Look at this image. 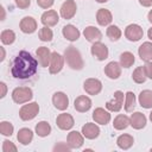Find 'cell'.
<instances>
[{"mask_svg": "<svg viewBox=\"0 0 152 152\" xmlns=\"http://www.w3.org/2000/svg\"><path fill=\"white\" fill-rule=\"evenodd\" d=\"M97 2H100V4H103V2H107L108 0H96Z\"/></svg>", "mask_w": 152, "mask_h": 152, "instance_id": "cell-48", "label": "cell"}, {"mask_svg": "<svg viewBox=\"0 0 152 152\" xmlns=\"http://www.w3.org/2000/svg\"><path fill=\"white\" fill-rule=\"evenodd\" d=\"M84 135H82L80 132L77 131H71L68 134V145L70 146V148H80L83 145V139Z\"/></svg>", "mask_w": 152, "mask_h": 152, "instance_id": "cell-19", "label": "cell"}, {"mask_svg": "<svg viewBox=\"0 0 152 152\" xmlns=\"http://www.w3.org/2000/svg\"><path fill=\"white\" fill-rule=\"evenodd\" d=\"M122 104H124V93L120 90H116L114 93L113 100L106 103V108L110 112H119L122 108Z\"/></svg>", "mask_w": 152, "mask_h": 152, "instance_id": "cell-6", "label": "cell"}, {"mask_svg": "<svg viewBox=\"0 0 152 152\" xmlns=\"http://www.w3.org/2000/svg\"><path fill=\"white\" fill-rule=\"evenodd\" d=\"M1 52H2V55H1L0 61H4V58H5V51H4V48H1Z\"/></svg>", "mask_w": 152, "mask_h": 152, "instance_id": "cell-47", "label": "cell"}, {"mask_svg": "<svg viewBox=\"0 0 152 152\" xmlns=\"http://www.w3.org/2000/svg\"><path fill=\"white\" fill-rule=\"evenodd\" d=\"M139 103L142 108H151L152 107V90H142L139 94Z\"/></svg>", "mask_w": 152, "mask_h": 152, "instance_id": "cell-27", "label": "cell"}, {"mask_svg": "<svg viewBox=\"0 0 152 152\" xmlns=\"http://www.w3.org/2000/svg\"><path fill=\"white\" fill-rule=\"evenodd\" d=\"M19 27L24 33H33L37 30V21L32 17H24L20 20Z\"/></svg>", "mask_w": 152, "mask_h": 152, "instance_id": "cell-13", "label": "cell"}, {"mask_svg": "<svg viewBox=\"0 0 152 152\" xmlns=\"http://www.w3.org/2000/svg\"><path fill=\"white\" fill-rule=\"evenodd\" d=\"M38 63L37 59L27 51L23 50L14 57L11 66V72L14 78L27 80L37 72Z\"/></svg>", "mask_w": 152, "mask_h": 152, "instance_id": "cell-1", "label": "cell"}, {"mask_svg": "<svg viewBox=\"0 0 152 152\" xmlns=\"http://www.w3.org/2000/svg\"><path fill=\"white\" fill-rule=\"evenodd\" d=\"M33 97L32 89L28 87H18L12 91V99L15 103H25L28 102Z\"/></svg>", "mask_w": 152, "mask_h": 152, "instance_id": "cell-3", "label": "cell"}, {"mask_svg": "<svg viewBox=\"0 0 152 152\" xmlns=\"http://www.w3.org/2000/svg\"><path fill=\"white\" fill-rule=\"evenodd\" d=\"M74 107L77 112H81V113H84L87 110L90 109L91 107V100L88 97V96H84V95H81L75 99L74 101Z\"/></svg>", "mask_w": 152, "mask_h": 152, "instance_id": "cell-14", "label": "cell"}, {"mask_svg": "<svg viewBox=\"0 0 152 152\" xmlns=\"http://www.w3.org/2000/svg\"><path fill=\"white\" fill-rule=\"evenodd\" d=\"M134 55L132 53V52H129V51H126V52H122L121 55H120V64H121V66H124V68H129V66H132L133 65V63H134Z\"/></svg>", "mask_w": 152, "mask_h": 152, "instance_id": "cell-30", "label": "cell"}, {"mask_svg": "<svg viewBox=\"0 0 152 152\" xmlns=\"http://www.w3.org/2000/svg\"><path fill=\"white\" fill-rule=\"evenodd\" d=\"M104 74L112 80L119 78V76L121 75V64L116 62H109L104 66Z\"/></svg>", "mask_w": 152, "mask_h": 152, "instance_id": "cell-20", "label": "cell"}, {"mask_svg": "<svg viewBox=\"0 0 152 152\" xmlns=\"http://www.w3.org/2000/svg\"><path fill=\"white\" fill-rule=\"evenodd\" d=\"M144 69H145L146 76L152 80V62H146V64L144 65Z\"/></svg>", "mask_w": 152, "mask_h": 152, "instance_id": "cell-41", "label": "cell"}, {"mask_svg": "<svg viewBox=\"0 0 152 152\" xmlns=\"http://www.w3.org/2000/svg\"><path fill=\"white\" fill-rule=\"evenodd\" d=\"M62 33H63L64 38L70 42H75L80 38V31L74 25H65L62 28Z\"/></svg>", "mask_w": 152, "mask_h": 152, "instance_id": "cell-25", "label": "cell"}, {"mask_svg": "<svg viewBox=\"0 0 152 152\" xmlns=\"http://www.w3.org/2000/svg\"><path fill=\"white\" fill-rule=\"evenodd\" d=\"M51 132V126L46 121H40L36 125V133L39 137H48Z\"/></svg>", "mask_w": 152, "mask_h": 152, "instance_id": "cell-31", "label": "cell"}, {"mask_svg": "<svg viewBox=\"0 0 152 152\" xmlns=\"http://www.w3.org/2000/svg\"><path fill=\"white\" fill-rule=\"evenodd\" d=\"M129 125H131L129 118H128L127 115H124V114H119V115L114 119V121H113L114 128H115V129H119V131L127 128Z\"/></svg>", "mask_w": 152, "mask_h": 152, "instance_id": "cell-28", "label": "cell"}, {"mask_svg": "<svg viewBox=\"0 0 152 152\" xmlns=\"http://www.w3.org/2000/svg\"><path fill=\"white\" fill-rule=\"evenodd\" d=\"M83 34L86 37V39L90 43H96V42H100V39L102 38V33L99 28L94 27V26H88L84 28L83 31Z\"/></svg>", "mask_w": 152, "mask_h": 152, "instance_id": "cell-22", "label": "cell"}, {"mask_svg": "<svg viewBox=\"0 0 152 152\" xmlns=\"http://www.w3.org/2000/svg\"><path fill=\"white\" fill-rule=\"evenodd\" d=\"M125 36L131 42H138V40H140L142 38L144 31H142L141 26H139L138 24H131V25H128L126 27Z\"/></svg>", "mask_w": 152, "mask_h": 152, "instance_id": "cell-5", "label": "cell"}, {"mask_svg": "<svg viewBox=\"0 0 152 152\" xmlns=\"http://www.w3.org/2000/svg\"><path fill=\"white\" fill-rule=\"evenodd\" d=\"M138 53L141 61L151 62L152 61V43L151 42L142 43L138 49Z\"/></svg>", "mask_w": 152, "mask_h": 152, "instance_id": "cell-21", "label": "cell"}, {"mask_svg": "<svg viewBox=\"0 0 152 152\" xmlns=\"http://www.w3.org/2000/svg\"><path fill=\"white\" fill-rule=\"evenodd\" d=\"M133 142H134V139H133V137L129 135V134H121V135H119V138L116 139L118 146H119L120 148H122V150H128V148L133 145Z\"/></svg>", "mask_w": 152, "mask_h": 152, "instance_id": "cell-29", "label": "cell"}, {"mask_svg": "<svg viewBox=\"0 0 152 152\" xmlns=\"http://www.w3.org/2000/svg\"><path fill=\"white\" fill-rule=\"evenodd\" d=\"M0 38H1L2 44H5V45H11V44L15 40V33H14L12 30H4V31L1 32Z\"/></svg>", "mask_w": 152, "mask_h": 152, "instance_id": "cell-34", "label": "cell"}, {"mask_svg": "<svg viewBox=\"0 0 152 152\" xmlns=\"http://www.w3.org/2000/svg\"><path fill=\"white\" fill-rule=\"evenodd\" d=\"M147 36H148V38L152 40V27L148 28V31H147Z\"/></svg>", "mask_w": 152, "mask_h": 152, "instance_id": "cell-45", "label": "cell"}, {"mask_svg": "<svg viewBox=\"0 0 152 152\" xmlns=\"http://www.w3.org/2000/svg\"><path fill=\"white\" fill-rule=\"evenodd\" d=\"M55 0H37V4L42 8H50L53 5Z\"/></svg>", "mask_w": 152, "mask_h": 152, "instance_id": "cell-39", "label": "cell"}, {"mask_svg": "<svg viewBox=\"0 0 152 152\" xmlns=\"http://www.w3.org/2000/svg\"><path fill=\"white\" fill-rule=\"evenodd\" d=\"M147 18H148V20H150V23H152V10L148 12V14H147Z\"/></svg>", "mask_w": 152, "mask_h": 152, "instance_id": "cell-46", "label": "cell"}, {"mask_svg": "<svg viewBox=\"0 0 152 152\" xmlns=\"http://www.w3.org/2000/svg\"><path fill=\"white\" fill-rule=\"evenodd\" d=\"M140 5H142L144 7H150L152 5V0H139Z\"/></svg>", "mask_w": 152, "mask_h": 152, "instance_id": "cell-44", "label": "cell"}, {"mask_svg": "<svg viewBox=\"0 0 152 152\" xmlns=\"http://www.w3.org/2000/svg\"><path fill=\"white\" fill-rule=\"evenodd\" d=\"M150 120H151V121H152V112H151V113H150Z\"/></svg>", "mask_w": 152, "mask_h": 152, "instance_id": "cell-49", "label": "cell"}, {"mask_svg": "<svg viewBox=\"0 0 152 152\" xmlns=\"http://www.w3.org/2000/svg\"><path fill=\"white\" fill-rule=\"evenodd\" d=\"M135 107V95L132 91H127L125 95V110L133 112Z\"/></svg>", "mask_w": 152, "mask_h": 152, "instance_id": "cell-33", "label": "cell"}, {"mask_svg": "<svg viewBox=\"0 0 152 152\" xmlns=\"http://www.w3.org/2000/svg\"><path fill=\"white\" fill-rule=\"evenodd\" d=\"M76 2L74 0H66L61 6V15L64 19H71L76 13Z\"/></svg>", "mask_w": 152, "mask_h": 152, "instance_id": "cell-10", "label": "cell"}, {"mask_svg": "<svg viewBox=\"0 0 152 152\" xmlns=\"http://www.w3.org/2000/svg\"><path fill=\"white\" fill-rule=\"evenodd\" d=\"M58 150H64V151H69L70 150V146L68 145H63L62 142H59V145H56L55 147H53V151H58Z\"/></svg>", "mask_w": 152, "mask_h": 152, "instance_id": "cell-42", "label": "cell"}, {"mask_svg": "<svg viewBox=\"0 0 152 152\" xmlns=\"http://www.w3.org/2000/svg\"><path fill=\"white\" fill-rule=\"evenodd\" d=\"M52 103L57 109L65 110L68 108V106H69V99L64 93L57 91V93H55L52 95Z\"/></svg>", "mask_w": 152, "mask_h": 152, "instance_id": "cell-11", "label": "cell"}, {"mask_svg": "<svg viewBox=\"0 0 152 152\" xmlns=\"http://www.w3.org/2000/svg\"><path fill=\"white\" fill-rule=\"evenodd\" d=\"M64 59H65L66 64L74 70H81L84 66V63H83V59H82L80 51L72 45H70L65 49Z\"/></svg>", "mask_w": 152, "mask_h": 152, "instance_id": "cell-2", "label": "cell"}, {"mask_svg": "<svg viewBox=\"0 0 152 152\" xmlns=\"http://www.w3.org/2000/svg\"><path fill=\"white\" fill-rule=\"evenodd\" d=\"M40 20H42V23H43L44 26H55L58 23L59 17H58V14H57L56 11L49 10V11H46V12H44L42 14Z\"/></svg>", "mask_w": 152, "mask_h": 152, "instance_id": "cell-15", "label": "cell"}, {"mask_svg": "<svg viewBox=\"0 0 152 152\" xmlns=\"http://www.w3.org/2000/svg\"><path fill=\"white\" fill-rule=\"evenodd\" d=\"M0 132H1L2 135L11 137L13 134V125L8 121H2L0 124Z\"/></svg>", "mask_w": 152, "mask_h": 152, "instance_id": "cell-37", "label": "cell"}, {"mask_svg": "<svg viewBox=\"0 0 152 152\" xmlns=\"http://www.w3.org/2000/svg\"><path fill=\"white\" fill-rule=\"evenodd\" d=\"M2 151L4 152H15L17 151V146L10 141V140H5L2 144Z\"/></svg>", "mask_w": 152, "mask_h": 152, "instance_id": "cell-38", "label": "cell"}, {"mask_svg": "<svg viewBox=\"0 0 152 152\" xmlns=\"http://www.w3.org/2000/svg\"><path fill=\"white\" fill-rule=\"evenodd\" d=\"M64 65V58L57 52L51 53V59H50V65H49V71L50 74H57L62 70Z\"/></svg>", "mask_w": 152, "mask_h": 152, "instance_id": "cell-9", "label": "cell"}, {"mask_svg": "<svg viewBox=\"0 0 152 152\" xmlns=\"http://www.w3.org/2000/svg\"><path fill=\"white\" fill-rule=\"evenodd\" d=\"M129 122L134 129H141L146 126V116L140 112H135L131 115Z\"/></svg>", "mask_w": 152, "mask_h": 152, "instance_id": "cell-23", "label": "cell"}, {"mask_svg": "<svg viewBox=\"0 0 152 152\" xmlns=\"http://www.w3.org/2000/svg\"><path fill=\"white\" fill-rule=\"evenodd\" d=\"M93 119L96 124H100V125H107L109 121H110V114L104 110L103 108L99 107L96 108L94 112H93Z\"/></svg>", "mask_w": 152, "mask_h": 152, "instance_id": "cell-17", "label": "cell"}, {"mask_svg": "<svg viewBox=\"0 0 152 152\" xmlns=\"http://www.w3.org/2000/svg\"><path fill=\"white\" fill-rule=\"evenodd\" d=\"M0 87H1V95H0V97L2 99V97H5V95H6V90H7V88H6V84H5L4 82L0 83Z\"/></svg>", "mask_w": 152, "mask_h": 152, "instance_id": "cell-43", "label": "cell"}, {"mask_svg": "<svg viewBox=\"0 0 152 152\" xmlns=\"http://www.w3.org/2000/svg\"><path fill=\"white\" fill-rule=\"evenodd\" d=\"M17 139L23 145H28L33 139V133L30 128H21L17 134Z\"/></svg>", "mask_w": 152, "mask_h": 152, "instance_id": "cell-26", "label": "cell"}, {"mask_svg": "<svg viewBox=\"0 0 152 152\" xmlns=\"http://www.w3.org/2000/svg\"><path fill=\"white\" fill-rule=\"evenodd\" d=\"M151 152H152V148H151Z\"/></svg>", "mask_w": 152, "mask_h": 152, "instance_id": "cell-50", "label": "cell"}, {"mask_svg": "<svg viewBox=\"0 0 152 152\" xmlns=\"http://www.w3.org/2000/svg\"><path fill=\"white\" fill-rule=\"evenodd\" d=\"M96 20L99 23V25L101 26H107L112 23L113 20V17H112V13L106 10V8H100L96 13Z\"/></svg>", "mask_w": 152, "mask_h": 152, "instance_id": "cell-24", "label": "cell"}, {"mask_svg": "<svg viewBox=\"0 0 152 152\" xmlns=\"http://www.w3.org/2000/svg\"><path fill=\"white\" fill-rule=\"evenodd\" d=\"M30 4H31L30 0H15V5H17L19 8H21V10L28 8V7H30Z\"/></svg>", "mask_w": 152, "mask_h": 152, "instance_id": "cell-40", "label": "cell"}, {"mask_svg": "<svg viewBox=\"0 0 152 152\" xmlns=\"http://www.w3.org/2000/svg\"><path fill=\"white\" fill-rule=\"evenodd\" d=\"M83 88L89 95H96L102 90V83L97 78H88L84 81Z\"/></svg>", "mask_w": 152, "mask_h": 152, "instance_id": "cell-7", "label": "cell"}, {"mask_svg": "<svg viewBox=\"0 0 152 152\" xmlns=\"http://www.w3.org/2000/svg\"><path fill=\"white\" fill-rule=\"evenodd\" d=\"M56 124H57V126L61 129L68 131V129H70L74 126V118L70 114H68V113H62V114H59L57 116Z\"/></svg>", "mask_w": 152, "mask_h": 152, "instance_id": "cell-12", "label": "cell"}, {"mask_svg": "<svg viewBox=\"0 0 152 152\" xmlns=\"http://www.w3.org/2000/svg\"><path fill=\"white\" fill-rule=\"evenodd\" d=\"M106 33H107L108 38H109L110 40H114V42L119 40L120 37H121V30H120L118 26H115V25H110V26H108Z\"/></svg>", "mask_w": 152, "mask_h": 152, "instance_id": "cell-35", "label": "cell"}, {"mask_svg": "<svg viewBox=\"0 0 152 152\" xmlns=\"http://www.w3.org/2000/svg\"><path fill=\"white\" fill-rule=\"evenodd\" d=\"M82 134L87 139H95L100 134V128L97 125H95L93 122H87L86 125L82 126Z\"/></svg>", "mask_w": 152, "mask_h": 152, "instance_id": "cell-18", "label": "cell"}, {"mask_svg": "<svg viewBox=\"0 0 152 152\" xmlns=\"http://www.w3.org/2000/svg\"><path fill=\"white\" fill-rule=\"evenodd\" d=\"M90 51H91V55L99 61H104L108 57V48L101 42L94 43L91 45Z\"/></svg>", "mask_w": 152, "mask_h": 152, "instance_id": "cell-8", "label": "cell"}, {"mask_svg": "<svg viewBox=\"0 0 152 152\" xmlns=\"http://www.w3.org/2000/svg\"><path fill=\"white\" fill-rule=\"evenodd\" d=\"M39 112V104L37 102H32L28 104H24L19 110V116L24 121H28L36 118Z\"/></svg>", "mask_w": 152, "mask_h": 152, "instance_id": "cell-4", "label": "cell"}, {"mask_svg": "<svg viewBox=\"0 0 152 152\" xmlns=\"http://www.w3.org/2000/svg\"><path fill=\"white\" fill-rule=\"evenodd\" d=\"M38 36H39V39L42 42H50L53 37V33H52L51 28H49V26H44L39 30Z\"/></svg>", "mask_w": 152, "mask_h": 152, "instance_id": "cell-36", "label": "cell"}, {"mask_svg": "<svg viewBox=\"0 0 152 152\" xmlns=\"http://www.w3.org/2000/svg\"><path fill=\"white\" fill-rule=\"evenodd\" d=\"M132 78H133V81H134L135 83H144V82L146 81V78H147L144 66H138V68L133 71Z\"/></svg>", "mask_w": 152, "mask_h": 152, "instance_id": "cell-32", "label": "cell"}, {"mask_svg": "<svg viewBox=\"0 0 152 152\" xmlns=\"http://www.w3.org/2000/svg\"><path fill=\"white\" fill-rule=\"evenodd\" d=\"M36 55L38 57V62L43 68H46L50 64V59H51V52L48 48L45 46H40L37 49Z\"/></svg>", "mask_w": 152, "mask_h": 152, "instance_id": "cell-16", "label": "cell"}]
</instances>
